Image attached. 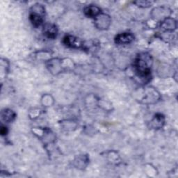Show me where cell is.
<instances>
[{
    "mask_svg": "<svg viewBox=\"0 0 178 178\" xmlns=\"http://www.w3.org/2000/svg\"><path fill=\"white\" fill-rule=\"evenodd\" d=\"M134 39V37L130 33H125L118 35L116 37V42L119 44H127L132 42Z\"/></svg>",
    "mask_w": 178,
    "mask_h": 178,
    "instance_id": "2",
    "label": "cell"
},
{
    "mask_svg": "<svg viewBox=\"0 0 178 178\" xmlns=\"http://www.w3.org/2000/svg\"><path fill=\"white\" fill-rule=\"evenodd\" d=\"M30 19H31V21H32V24L36 27L40 26V24H41L42 22H43L42 17L40 16V15L37 14L36 13H33L31 14Z\"/></svg>",
    "mask_w": 178,
    "mask_h": 178,
    "instance_id": "3",
    "label": "cell"
},
{
    "mask_svg": "<svg viewBox=\"0 0 178 178\" xmlns=\"http://www.w3.org/2000/svg\"><path fill=\"white\" fill-rule=\"evenodd\" d=\"M99 8L96 7H90L86 8L85 13L89 17H93L99 13Z\"/></svg>",
    "mask_w": 178,
    "mask_h": 178,
    "instance_id": "5",
    "label": "cell"
},
{
    "mask_svg": "<svg viewBox=\"0 0 178 178\" xmlns=\"http://www.w3.org/2000/svg\"><path fill=\"white\" fill-rule=\"evenodd\" d=\"M150 58L149 56H146L145 54L139 56L136 61V67L140 74L147 75L150 73Z\"/></svg>",
    "mask_w": 178,
    "mask_h": 178,
    "instance_id": "1",
    "label": "cell"
},
{
    "mask_svg": "<svg viewBox=\"0 0 178 178\" xmlns=\"http://www.w3.org/2000/svg\"><path fill=\"white\" fill-rule=\"evenodd\" d=\"M45 34H47L49 38H54L57 35V29L54 27L49 25L45 28Z\"/></svg>",
    "mask_w": 178,
    "mask_h": 178,
    "instance_id": "6",
    "label": "cell"
},
{
    "mask_svg": "<svg viewBox=\"0 0 178 178\" xmlns=\"http://www.w3.org/2000/svg\"><path fill=\"white\" fill-rule=\"evenodd\" d=\"M65 43L68 46L73 47V48H77L79 47L78 40L73 36H68L65 38Z\"/></svg>",
    "mask_w": 178,
    "mask_h": 178,
    "instance_id": "4",
    "label": "cell"
}]
</instances>
